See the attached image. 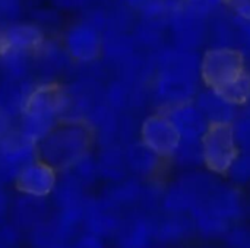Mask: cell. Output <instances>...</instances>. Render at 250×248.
Listing matches in <instances>:
<instances>
[{
    "label": "cell",
    "mask_w": 250,
    "mask_h": 248,
    "mask_svg": "<svg viewBox=\"0 0 250 248\" xmlns=\"http://www.w3.org/2000/svg\"><path fill=\"white\" fill-rule=\"evenodd\" d=\"M62 174L67 175L75 183H78L83 189L89 190L100 180L98 170H97L95 155H92V152L85 155L83 158L76 161L72 167H69L67 170L62 171Z\"/></svg>",
    "instance_id": "23"
},
{
    "label": "cell",
    "mask_w": 250,
    "mask_h": 248,
    "mask_svg": "<svg viewBox=\"0 0 250 248\" xmlns=\"http://www.w3.org/2000/svg\"><path fill=\"white\" fill-rule=\"evenodd\" d=\"M48 199H38L25 194H19L10 205V221L19 231L31 232L50 218Z\"/></svg>",
    "instance_id": "14"
},
{
    "label": "cell",
    "mask_w": 250,
    "mask_h": 248,
    "mask_svg": "<svg viewBox=\"0 0 250 248\" xmlns=\"http://www.w3.org/2000/svg\"><path fill=\"white\" fill-rule=\"evenodd\" d=\"M35 159H38V145L16 127L0 137V177L4 184L13 181L18 172Z\"/></svg>",
    "instance_id": "6"
},
{
    "label": "cell",
    "mask_w": 250,
    "mask_h": 248,
    "mask_svg": "<svg viewBox=\"0 0 250 248\" xmlns=\"http://www.w3.org/2000/svg\"><path fill=\"white\" fill-rule=\"evenodd\" d=\"M195 234V225L190 215L164 213L160 218H154V235L155 243L158 244L176 246Z\"/></svg>",
    "instance_id": "19"
},
{
    "label": "cell",
    "mask_w": 250,
    "mask_h": 248,
    "mask_svg": "<svg viewBox=\"0 0 250 248\" xmlns=\"http://www.w3.org/2000/svg\"><path fill=\"white\" fill-rule=\"evenodd\" d=\"M217 92L236 107L248 104L250 101V73L246 70L240 77L218 89Z\"/></svg>",
    "instance_id": "27"
},
{
    "label": "cell",
    "mask_w": 250,
    "mask_h": 248,
    "mask_svg": "<svg viewBox=\"0 0 250 248\" xmlns=\"http://www.w3.org/2000/svg\"><path fill=\"white\" fill-rule=\"evenodd\" d=\"M42 31L29 22H13L0 31V51L32 53L42 47Z\"/></svg>",
    "instance_id": "15"
},
{
    "label": "cell",
    "mask_w": 250,
    "mask_h": 248,
    "mask_svg": "<svg viewBox=\"0 0 250 248\" xmlns=\"http://www.w3.org/2000/svg\"><path fill=\"white\" fill-rule=\"evenodd\" d=\"M218 183V177L209 171H188L164 187L161 210L164 213L189 215L208 197Z\"/></svg>",
    "instance_id": "3"
},
{
    "label": "cell",
    "mask_w": 250,
    "mask_h": 248,
    "mask_svg": "<svg viewBox=\"0 0 250 248\" xmlns=\"http://www.w3.org/2000/svg\"><path fill=\"white\" fill-rule=\"evenodd\" d=\"M155 96L164 107V111L186 102L196 96V83L193 76L161 70L155 83Z\"/></svg>",
    "instance_id": "11"
},
{
    "label": "cell",
    "mask_w": 250,
    "mask_h": 248,
    "mask_svg": "<svg viewBox=\"0 0 250 248\" xmlns=\"http://www.w3.org/2000/svg\"><path fill=\"white\" fill-rule=\"evenodd\" d=\"M123 219L125 218L122 213L104 203L100 196H91L85 210L83 232L92 234L103 240L114 238L123 224Z\"/></svg>",
    "instance_id": "12"
},
{
    "label": "cell",
    "mask_w": 250,
    "mask_h": 248,
    "mask_svg": "<svg viewBox=\"0 0 250 248\" xmlns=\"http://www.w3.org/2000/svg\"><path fill=\"white\" fill-rule=\"evenodd\" d=\"M182 140H202L209 124L195 102H186L164 111Z\"/></svg>",
    "instance_id": "16"
},
{
    "label": "cell",
    "mask_w": 250,
    "mask_h": 248,
    "mask_svg": "<svg viewBox=\"0 0 250 248\" xmlns=\"http://www.w3.org/2000/svg\"><path fill=\"white\" fill-rule=\"evenodd\" d=\"M234 13L245 20H250V0H224Z\"/></svg>",
    "instance_id": "34"
},
{
    "label": "cell",
    "mask_w": 250,
    "mask_h": 248,
    "mask_svg": "<svg viewBox=\"0 0 250 248\" xmlns=\"http://www.w3.org/2000/svg\"><path fill=\"white\" fill-rule=\"evenodd\" d=\"M12 129H15L13 126V118L9 117L1 108H0V137H3L6 133H9Z\"/></svg>",
    "instance_id": "35"
},
{
    "label": "cell",
    "mask_w": 250,
    "mask_h": 248,
    "mask_svg": "<svg viewBox=\"0 0 250 248\" xmlns=\"http://www.w3.org/2000/svg\"><path fill=\"white\" fill-rule=\"evenodd\" d=\"M21 234L22 232L12 221L0 219V248H18Z\"/></svg>",
    "instance_id": "30"
},
{
    "label": "cell",
    "mask_w": 250,
    "mask_h": 248,
    "mask_svg": "<svg viewBox=\"0 0 250 248\" xmlns=\"http://www.w3.org/2000/svg\"><path fill=\"white\" fill-rule=\"evenodd\" d=\"M243 54L231 47H215L208 50L199 63V73L209 89L218 91L246 72Z\"/></svg>",
    "instance_id": "5"
},
{
    "label": "cell",
    "mask_w": 250,
    "mask_h": 248,
    "mask_svg": "<svg viewBox=\"0 0 250 248\" xmlns=\"http://www.w3.org/2000/svg\"><path fill=\"white\" fill-rule=\"evenodd\" d=\"M94 143V134L86 124L62 121L38 143V158L62 172L91 153Z\"/></svg>",
    "instance_id": "2"
},
{
    "label": "cell",
    "mask_w": 250,
    "mask_h": 248,
    "mask_svg": "<svg viewBox=\"0 0 250 248\" xmlns=\"http://www.w3.org/2000/svg\"><path fill=\"white\" fill-rule=\"evenodd\" d=\"M125 156L129 174L142 181L154 180L164 162V159L146 148L139 139L125 146Z\"/></svg>",
    "instance_id": "17"
},
{
    "label": "cell",
    "mask_w": 250,
    "mask_h": 248,
    "mask_svg": "<svg viewBox=\"0 0 250 248\" xmlns=\"http://www.w3.org/2000/svg\"><path fill=\"white\" fill-rule=\"evenodd\" d=\"M193 102L207 118L209 126H231L239 115L236 105L209 88L204 92H199Z\"/></svg>",
    "instance_id": "18"
},
{
    "label": "cell",
    "mask_w": 250,
    "mask_h": 248,
    "mask_svg": "<svg viewBox=\"0 0 250 248\" xmlns=\"http://www.w3.org/2000/svg\"><path fill=\"white\" fill-rule=\"evenodd\" d=\"M195 212H207L229 222L230 225H234L245 213V199L237 186L220 181L208 197L189 215Z\"/></svg>",
    "instance_id": "8"
},
{
    "label": "cell",
    "mask_w": 250,
    "mask_h": 248,
    "mask_svg": "<svg viewBox=\"0 0 250 248\" xmlns=\"http://www.w3.org/2000/svg\"><path fill=\"white\" fill-rule=\"evenodd\" d=\"M114 238L116 248H152L155 244L154 216L138 212L125 218Z\"/></svg>",
    "instance_id": "13"
},
{
    "label": "cell",
    "mask_w": 250,
    "mask_h": 248,
    "mask_svg": "<svg viewBox=\"0 0 250 248\" xmlns=\"http://www.w3.org/2000/svg\"><path fill=\"white\" fill-rule=\"evenodd\" d=\"M95 161L100 178L108 184L122 181L130 175L126 164L125 146L120 143L100 146V151L95 155Z\"/></svg>",
    "instance_id": "21"
},
{
    "label": "cell",
    "mask_w": 250,
    "mask_h": 248,
    "mask_svg": "<svg viewBox=\"0 0 250 248\" xmlns=\"http://www.w3.org/2000/svg\"><path fill=\"white\" fill-rule=\"evenodd\" d=\"M230 248H250V231L245 228H231L224 237Z\"/></svg>",
    "instance_id": "32"
},
{
    "label": "cell",
    "mask_w": 250,
    "mask_h": 248,
    "mask_svg": "<svg viewBox=\"0 0 250 248\" xmlns=\"http://www.w3.org/2000/svg\"><path fill=\"white\" fill-rule=\"evenodd\" d=\"M142 189H144V181L129 175L122 181L108 184V187L104 190L100 199L108 206H111L113 209L123 213V210L139 206Z\"/></svg>",
    "instance_id": "20"
},
{
    "label": "cell",
    "mask_w": 250,
    "mask_h": 248,
    "mask_svg": "<svg viewBox=\"0 0 250 248\" xmlns=\"http://www.w3.org/2000/svg\"><path fill=\"white\" fill-rule=\"evenodd\" d=\"M229 180L234 186L250 184V152H240L239 158L227 174Z\"/></svg>",
    "instance_id": "28"
},
{
    "label": "cell",
    "mask_w": 250,
    "mask_h": 248,
    "mask_svg": "<svg viewBox=\"0 0 250 248\" xmlns=\"http://www.w3.org/2000/svg\"><path fill=\"white\" fill-rule=\"evenodd\" d=\"M59 181V171L40 158L23 167L13 180L19 194L50 199Z\"/></svg>",
    "instance_id": "9"
},
{
    "label": "cell",
    "mask_w": 250,
    "mask_h": 248,
    "mask_svg": "<svg viewBox=\"0 0 250 248\" xmlns=\"http://www.w3.org/2000/svg\"><path fill=\"white\" fill-rule=\"evenodd\" d=\"M70 248H107V246L105 240L98 238L88 232H82L72 241Z\"/></svg>",
    "instance_id": "33"
},
{
    "label": "cell",
    "mask_w": 250,
    "mask_h": 248,
    "mask_svg": "<svg viewBox=\"0 0 250 248\" xmlns=\"http://www.w3.org/2000/svg\"><path fill=\"white\" fill-rule=\"evenodd\" d=\"M29 54L21 51H0V67L9 79H26Z\"/></svg>",
    "instance_id": "26"
},
{
    "label": "cell",
    "mask_w": 250,
    "mask_h": 248,
    "mask_svg": "<svg viewBox=\"0 0 250 248\" xmlns=\"http://www.w3.org/2000/svg\"><path fill=\"white\" fill-rule=\"evenodd\" d=\"M64 107V89L54 83H38L18 117L16 129L34 143L42 142L60 123Z\"/></svg>",
    "instance_id": "1"
},
{
    "label": "cell",
    "mask_w": 250,
    "mask_h": 248,
    "mask_svg": "<svg viewBox=\"0 0 250 248\" xmlns=\"http://www.w3.org/2000/svg\"><path fill=\"white\" fill-rule=\"evenodd\" d=\"M201 143L204 168L217 177H227L242 152L231 126H209Z\"/></svg>",
    "instance_id": "4"
},
{
    "label": "cell",
    "mask_w": 250,
    "mask_h": 248,
    "mask_svg": "<svg viewBox=\"0 0 250 248\" xmlns=\"http://www.w3.org/2000/svg\"><path fill=\"white\" fill-rule=\"evenodd\" d=\"M34 88L35 85L28 79L6 77L0 85V108L13 120L18 118Z\"/></svg>",
    "instance_id": "22"
},
{
    "label": "cell",
    "mask_w": 250,
    "mask_h": 248,
    "mask_svg": "<svg viewBox=\"0 0 250 248\" xmlns=\"http://www.w3.org/2000/svg\"><path fill=\"white\" fill-rule=\"evenodd\" d=\"M32 248H70L72 243L64 240L48 222V219L28 232Z\"/></svg>",
    "instance_id": "25"
},
{
    "label": "cell",
    "mask_w": 250,
    "mask_h": 248,
    "mask_svg": "<svg viewBox=\"0 0 250 248\" xmlns=\"http://www.w3.org/2000/svg\"><path fill=\"white\" fill-rule=\"evenodd\" d=\"M177 167L193 171L204 167V156H202V143L201 140H182L174 151L171 159Z\"/></svg>",
    "instance_id": "24"
},
{
    "label": "cell",
    "mask_w": 250,
    "mask_h": 248,
    "mask_svg": "<svg viewBox=\"0 0 250 248\" xmlns=\"http://www.w3.org/2000/svg\"><path fill=\"white\" fill-rule=\"evenodd\" d=\"M138 139L164 161L171 159L180 143V136L164 111L151 114L141 123Z\"/></svg>",
    "instance_id": "7"
},
{
    "label": "cell",
    "mask_w": 250,
    "mask_h": 248,
    "mask_svg": "<svg viewBox=\"0 0 250 248\" xmlns=\"http://www.w3.org/2000/svg\"><path fill=\"white\" fill-rule=\"evenodd\" d=\"M224 0H186L185 9L198 18H204L215 12Z\"/></svg>",
    "instance_id": "31"
},
{
    "label": "cell",
    "mask_w": 250,
    "mask_h": 248,
    "mask_svg": "<svg viewBox=\"0 0 250 248\" xmlns=\"http://www.w3.org/2000/svg\"><path fill=\"white\" fill-rule=\"evenodd\" d=\"M63 48L75 61L83 64L95 61L103 51V38L98 26L91 22H79L70 26L64 35Z\"/></svg>",
    "instance_id": "10"
},
{
    "label": "cell",
    "mask_w": 250,
    "mask_h": 248,
    "mask_svg": "<svg viewBox=\"0 0 250 248\" xmlns=\"http://www.w3.org/2000/svg\"><path fill=\"white\" fill-rule=\"evenodd\" d=\"M236 142L242 152H250V115H237L231 124Z\"/></svg>",
    "instance_id": "29"
}]
</instances>
